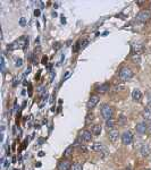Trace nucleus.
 Returning a JSON list of instances; mask_svg holds the SVG:
<instances>
[{
  "label": "nucleus",
  "instance_id": "nucleus-1",
  "mask_svg": "<svg viewBox=\"0 0 151 170\" xmlns=\"http://www.w3.org/2000/svg\"><path fill=\"white\" fill-rule=\"evenodd\" d=\"M151 18V12L149 9H143L136 15V21L140 23H145L148 22L149 19Z\"/></svg>",
  "mask_w": 151,
  "mask_h": 170
},
{
  "label": "nucleus",
  "instance_id": "nucleus-2",
  "mask_svg": "<svg viewBox=\"0 0 151 170\" xmlns=\"http://www.w3.org/2000/svg\"><path fill=\"white\" fill-rule=\"evenodd\" d=\"M113 115H114V110L109 104H104V106L101 107V116L104 117L106 120L111 119V118H113Z\"/></svg>",
  "mask_w": 151,
  "mask_h": 170
},
{
  "label": "nucleus",
  "instance_id": "nucleus-3",
  "mask_svg": "<svg viewBox=\"0 0 151 170\" xmlns=\"http://www.w3.org/2000/svg\"><path fill=\"white\" fill-rule=\"evenodd\" d=\"M133 77V73L132 70L129 69V68H127V67H125V68H123V69L119 72V78L123 81V82H126V81H129V79H131Z\"/></svg>",
  "mask_w": 151,
  "mask_h": 170
},
{
  "label": "nucleus",
  "instance_id": "nucleus-4",
  "mask_svg": "<svg viewBox=\"0 0 151 170\" xmlns=\"http://www.w3.org/2000/svg\"><path fill=\"white\" fill-rule=\"evenodd\" d=\"M133 141V134L129 130L127 132L123 133V135H122V142H123L124 145H129L132 143Z\"/></svg>",
  "mask_w": 151,
  "mask_h": 170
},
{
  "label": "nucleus",
  "instance_id": "nucleus-5",
  "mask_svg": "<svg viewBox=\"0 0 151 170\" xmlns=\"http://www.w3.org/2000/svg\"><path fill=\"white\" fill-rule=\"evenodd\" d=\"M118 137H119V132H118L117 129H111V130H109V133H108V139H109L110 142L115 143V142L118 141Z\"/></svg>",
  "mask_w": 151,
  "mask_h": 170
},
{
  "label": "nucleus",
  "instance_id": "nucleus-6",
  "mask_svg": "<svg viewBox=\"0 0 151 170\" xmlns=\"http://www.w3.org/2000/svg\"><path fill=\"white\" fill-rule=\"evenodd\" d=\"M98 102H99V98H98L97 95H92L91 98L89 99L86 107H88V109H93L98 104Z\"/></svg>",
  "mask_w": 151,
  "mask_h": 170
},
{
  "label": "nucleus",
  "instance_id": "nucleus-7",
  "mask_svg": "<svg viewBox=\"0 0 151 170\" xmlns=\"http://www.w3.org/2000/svg\"><path fill=\"white\" fill-rule=\"evenodd\" d=\"M142 45L140 43H133L132 44V49H131V52H132L133 56H135V54H140L142 52Z\"/></svg>",
  "mask_w": 151,
  "mask_h": 170
},
{
  "label": "nucleus",
  "instance_id": "nucleus-8",
  "mask_svg": "<svg viewBox=\"0 0 151 170\" xmlns=\"http://www.w3.org/2000/svg\"><path fill=\"white\" fill-rule=\"evenodd\" d=\"M135 129L139 134H144L145 132H148V125L145 123H140L136 125Z\"/></svg>",
  "mask_w": 151,
  "mask_h": 170
},
{
  "label": "nucleus",
  "instance_id": "nucleus-9",
  "mask_svg": "<svg viewBox=\"0 0 151 170\" xmlns=\"http://www.w3.org/2000/svg\"><path fill=\"white\" fill-rule=\"evenodd\" d=\"M71 168H72V166L67 160L60 161L58 163V170H71Z\"/></svg>",
  "mask_w": 151,
  "mask_h": 170
},
{
  "label": "nucleus",
  "instance_id": "nucleus-10",
  "mask_svg": "<svg viewBox=\"0 0 151 170\" xmlns=\"http://www.w3.org/2000/svg\"><path fill=\"white\" fill-rule=\"evenodd\" d=\"M150 152H151L150 146H149L148 144H143L141 146V149H140V153H141V155L143 158L148 157V155L150 154Z\"/></svg>",
  "mask_w": 151,
  "mask_h": 170
},
{
  "label": "nucleus",
  "instance_id": "nucleus-11",
  "mask_svg": "<svg viewBox=\"0 0 151 170\" xmlns=\"http://www.w3.org/2000/svg\"><path fill=\"white\" fill-rule=\"evenodd\" d=\"M93 150H95V152H102V153H106L107 152V149H106V146L105 145H102L101 143H99V142H97V143H95L93 144Z\"/></svg>",
  "mask_w": 151,
  "mask_h": 170
},
{
  "label": "nucleus",
  "instance_id": "nucleus-12",
  "mask_svg": "<svg viewBox=\"0 0 151 170\" xmlns=\"http://www.w3.org/2000/svg\"><path fill=\"white\" fill-rule=\"evenodd\" d=\"M132 98H133V100L134 101H141V99H142V93H141V91L139 90V88H134L132 91Z\"/></svg>",
  "mask_w": 151,
  "mask_h": 170
},
{
  "label": "nucleus",
  "instance_id": "nucleus-13",
  "mask_svg": "<svg viewBox=\"0 0 151 170\" xmlns=\"http://www.w3.org/2000/svg\"><path fill=\"white\" fill-rule=\"evenodd\" d=\"M81 139H82L83 141H85V142L91 141V139H92L91 132H89V130H83V132L81 133Z\"/></svg>",
  "mask_w": 151,
  "mask_h": 170
},
{
  "label": "nucleus",
  "instance_id": "nucleus-14",
  "mask_svg": "<svg viewBox=\"0 0 151 170\" xmlns=\"http://www.w3.org/2000/svg\"><path fill=\"white\" fill-rule=\"evenodd\" d=\"M142 117L144 120L151 121V109H145V110L142 111Z\"/></svg>",
  "mask_w": 151,
  "mask_h": 170
},
{
  "label": "nucleus",
  "instance_id": "nucleus-15",
  "mask_svg": "<svg viewBox=\"0 0 151 170\" xmlns=\"http://www.w3.org/2000/svg\"><path fill=\"white\" fill-rule=\"evenodd\" d=\"M91 133L95 136L99 135L101 133V125H93L91 128Z\"/></svg>",
  "mask_w": 151,
  "mask_h": 170
},
{
  "label": "nucleus",
  "instance_id": "nucleus-16",
  "mask_svg": "<svg viewBox=\"0 0 151 170\" xmlns=\"http://www.w3.org/2000/svg\"><path fill=\"white\" fill-rule=\"evenodd\" d=\"M108 90H109V84H108V83H105V84L100 85V86L98 87V92H99V93H106Z\"/></svg>",
  "mask_w": 151,
  "mask_h": 170
},
{
  "label": "nucleus",
  "instance_id": "nucleus-17",
  "mask_svg": "<svg viewBox=\"0 0 151 170\" xmlns=\"http://www.w3.org/2000/svg\"><path fill=\"white\" fill-rule=\"evenodd\" d=\"M115 126V120L111 118V119H108L107 121H106V127H107L108 129L109 128H113V127Z\"/></svg>",
  "mask_w": 151,
  "mask_h": 170
},
{
  "label": "nucleus",
  "instance_id": "nucleus-18",
  "mask_svg": "<svg viewBox=\"0 0 151 170\" xmlns=\"http://www.w3.org/2000/svg\"><path fill=\"white\" fill-rule=\"evenodd\" d=\"M72 151H73V146H68L65 150V152H64V157H69V155L72 154Z\"/></svg>",
  "mask_w": 151,
  "mask_h": 170
},
{
  "label": "nucleus",
  "instance_id": "nucleus-19",
  "mask_svg": "<svg viewBox=\"0 0 151 170\" xmlns=\"http://www.w3.org/2000/svg\"><path fill=\"white\" fill-rule=\"evenodd\" d=\"M71 170H83L82 169V166L80 163H74L71 168Z\"/></svg>",
  "mask_w": 151,
  "mask_h": 170
},
{
  "label": "nucleus",
  "instance_id": "nucleus-20",
  "mask_svg": "<svg viewBox=\"0 0 151 170\" xmlns=\"http://www.w3.org/2000/svg\"><path fill=\"white\" fill-rule=\"evenodd\" d=\"M125 123H126V119L124 116H120V119L118 120V124H120L122 126H125Z\"/></svg>",
  "mask_w": 151,
  "mask_h": 170
},
{
  "label": "nucleus",
  "instance_id": "nucleus-21",
  "mask_svg": "<svg viewBox=\"0 0 151 170\" xmlns=\"http://www.w3.org/2000/svg\"><path fill=\"white\" fill-rule=\"evenodd\" d=\"M15 65H16V67H21L23 65V60L22 59H16Z\"/></svg>",
  "mask_w": 151,
  "mask_h": 170
},
{
  "label": "nucleus",
  "instance_id": "nucleus-22",
  "mask_svg": "<svg viewBox=\"0 0 151 170\" xmlns=\"http://www.w3.org/2000/svg\"><path fill=\"white\" fill-rule=\"evenodd\" d=\"M92 119H93V115H92V113H89L88 117H86V123H89V121Z\"/></svg>",
  "mask_w": 151,
  "mask_h": 170
},
{
  "label": "nucleus",
  "instance_id": "nucleus-23",
  "mask_svg": "<svg viewBox=\"0 0 151 170\" xmlns=\"http://www.w3.org/2000/svg\"><path fill=\"white\" fill-rule=\"evenodd\" d=\"M148 106L151 108V93L148 95Z\"/></svg>",
  "mask_w": 151,
  "mask_h": 170
},
{
  "label": "nucleus",
  "instance_id": "nucleus-24",
  "mask_svg": "<svg viewBox=\"0 0 151 170\" xmlns=\"http://www.w3.org/2000/svg\"><path fill=\"white\" fill-rule=\"evenodd\" d=\"M3 68H5V59H3V57L1 58V69L3 70Z\"/></svg>",
  "mask_w": 151,
  "mask_h": 170
},
{
  "label": "nucleus",
  "instance_id": "nucleus-25",
  "mask_svg": "<svg viewBox=\"0 0 151 170\" xmlns=\"http://www.w3.org/2000/svg\"><path fill=\"white\" fill-rule=\"evenodd\" d=\"M19 24H21L22 26L25 25V18H21V21H19Z\"/></svg>",
  "mask_w": 151,
  "mask_h": 170
},
{
  "label": "nucleus",
  "instance_id": "nucleus-26",
  "mask_svg": "<svg viewBox=\"0 0 151 170\" xmlns=\"http://www.w3.org/2000/svg\"><path fill=\"white\" fill-rule=\"evenodd\" d=\"M34 15L35 16H39V15H40V10H39V9H35L34 10Z\"/></svg>",
  "mask_w": 151,
  "mask_h": 170
},
{
  "label": "nucleus",
  "instance_id": "nucleus-27",
  "mask_svg": "<svg viewBox=\"0 0 151 170\" xmlns=\"http://www.w3.org/2000/svg\"><path fill=\"white\" fill-rule=\"evenodd\" d=\"M148 132H149V134H151V121L149 123V125H148Z\"/></svg>",
  "mask_w": 151,
  "mask_h": 170
},
{
  "label": "nucleus",
  "instance_id": "nucleus-28",
  "mask_svg": "<svg viewBox=\"0 0 151 170\" xmlns=\"http://www.w3.org/2000/svg\"><path fill=\"white\" fill-rule=\"evenodd\" d=\"M47 59H48L47 57H43V59H42V63L46 64V63H47Z\"/></svg>",
  "mask_w": 151,
  "mask_h": 170
},
{
  "label": "nucleus",
  "instance_id": "nucleus-29",
  "mask_svg": "<svg viewBox=\"0 0 151 170\" xmlns=\"http://www.w3.org/2000/svg\"><path fill=\"white\" fill-rule=\"evenodd\" d=\"M150 7H151V3H150Z\"/></svg>",
  "mask_w": 151,
  "mask_h": 170
},
{
  "label": "nucleus",
  "instance_id": "nucleus-30",
  "mask_svg": "<svg viewBox=\"0 0 151 170\" xmlns=\"http://www.w3.org/2000/svg\"><path fill=\"white\" fill-rule=\"evenodd\" d=\"M148 170H150V169H148Z\"/></svg>",
  "mask_w": 151,
  "mask_h": 170
}]
</instances>
